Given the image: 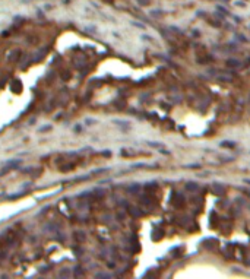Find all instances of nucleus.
Returning a JSON list of instances; mask_svg holds the SVG:
<instances>
[{"mask_svg": "<svg viewBox=\"0 0 250 279\" xmlns=\"http://www.w3.org/2000/svg\"><path fill=\"white\" fill-rule=\"evenodd\" d=\"M48 130H51V126L48 124V126H42L41 129H40V133H44V131H48Z\"/></svg>", "mask_w": 250, "mask_h": 279, "instance_id": "obj_1", "label": "nucleus"}, {"mask_svg": "<svg viewBox=\"0 0 250 279\" xmlns=\"http://www.w3.org/2000/svg\"><path fill=\"white\" fill-rule=\"evenodd\" d=\"M75 131H76V133H79V131H82V130H81V126H79V124H78V126H76V127H75Z\"/></svg>", "mask_w": 250, "mask_h": 279, "instance_id": "obj_2", "label": "nucleus"}]
</instances>
